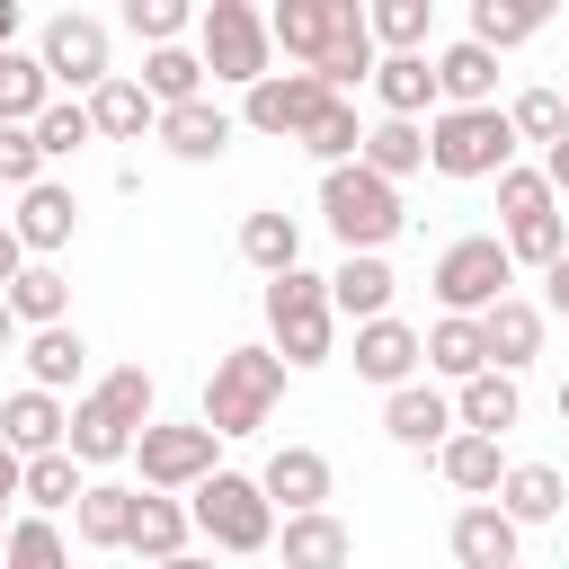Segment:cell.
<instances>
[{"instance_id": "6da1fadb", "label": "cell", "mask_w": 569, "mask_h": 569, "mask_svg": "<svg viewBox=\"0 0 569 569\" xmlns=\"http://www.w3.org/2000/svg\"><path fill=\"white\" fill-rule=\"evenodd\" d=\"M267 36L293 53V62H311L329 89H365V71H373V27H365V0H276L267 9Z\"/></svg>"}, {"instance_id": "7a4b0ae2", "label": "cell", "mask_w": 569, "mask_h": 569, "mask_svg": "<svg viewBox=\"0 0 569 569\" xmlns=\"http://www.w3.org/2000/svg\"><path fill=\"white\" fill-rule=\"evenodd\" d=\"M320 222L338 231V249H391L409 231L400 178H382L373 160H329L320 169Z\"/></svg>"}, {"instance_id": "3957f363", "label": "cell", "mask_w": 569, "mask_h": 569, "mask_svg": "<svg viewBox=\"0 0 569 569\" xmlns=\"http://www.w3.org/2000/svg\"><path fill=\"white\" fill-rule=\"evenodd\" d=\"M284 373H293V365H284L276 347H222L213 373H204V409H196V418H204L222 445H231V436H258V427L276 418V400H284Z\"/></svg>"}, {"instance_id": "277c9868", "label": "cell", "mask_w": 569, "mask_h": 569, "mask_svg": "<svg viewBox=\"0 0 569 569\" xmlns=\"http://www.w3.org/2000/svg\"><path fill=\"white\" fill-rule=\"evenodd\" d=\"M142 418H151V373H142V365H116L107 382H89V391L71 400L62 445H71L80 462H124L133 436H142Z\"/></svg>"}, {"instance_id": "5b68a950", "label": "cell", "mask_w": 569, "mask_h": 569, "mask_svg": "<svg viewBox=\"0 0 569 569\" xmlns=\"http://www.w3.org/2000/svg\"><path fill=\"white\" fill-rule=\"evenodd\" d=\"M267 347H276V356H284L293 373H311V365H329V347H338V311H329V276H311L302 258L267 276Z\"/></svg>"}, {"instance_id": "8992f818", "label": "cell", "mask_w": 569, "mask_h": 569, "mask_svg": "<svg viewBox=\"0 0 569 569\" xmlns=\"http://www.w3.org/2000/svg\"><path fill=\"white\" fill-rule=\"evenodd\" d=\"M187 516H196V542H213V551H267L276 542V498L249 471H222V462L187 489Z\"/></svg>"}, {"instance_id": "52a82bcc", "label": "cell", "mask_w": 569, "mask_h": 569, "mask_svg": "<svg viewBox=\"0 0 569 569\" xmlns=\"http://www.w3.org/2000/svg\"><path fill=\"white\" fill-rule=\"evenodd\" d=\"M507 160H516V124H507L498 98L445 107V116L427 124V169H436V178H498Z\"/></svg>"}, {"instance_id": "ba28073f", "label": "cell", "mask_w": 569, "mask_h": 569, "mask_svg": "<svg viewBox=\"0 0 569 569\" xmlns=\"http://www.w3.org/2000/svg\"><path fill=\"white\" fill-rule=\"evenodd\" d=\"M196 53H204V80L249 89V80L276 62L267 9H258V0H204V9H196Z\"/></svg>"}, {"instance_id": "9c48e42d", "label": "cell", "mask_w": 569, "mask_h": 569, "mask_svg": "<svg viewBox=\"0 0 569 569\" xmlns=\"http://www.w3.org/2000/svg\"><path fill=\"white\" fill-rule=\"evenodd\" d=\"M133 462H142V489H196V480L222 462V436H213L204 418H142Z\"/></svg>"}, {"instance_id": "30bf717a", "label": "cell", "mask_w": 569, "mask_h": 569, "mask_svg": "<svg viewBox=\"0 0 569 569\" xmlns=\"http://www.w3.org/2000/svg\"><path fill=\"white\" fill-rule=\"evenodd\" d=\"M427 284H436V302H445V311H489V302L516 284V258H507V240H498V231H462V240L436 258V276H427Z\"/></svg>"}, {"instance_id": "8fae6325", "label": "cell", "mask_w": 569, "mask_h": 569, "mask_svg": "<svg viewBox=\"0 0 569 569\" xmlns=\"http://www.w3.org/2000/svg\"><path fill=\"white\" fill-rule=\"evenodd\" d=\"M320 98H329V80H320L311 62H302V71H276V62H267V71L240 89V124H249V133L293 142V133L311 124V107H320Z\"/></svg>"}, {"instance_id": "7c38bea8", "label": "cell", "mask_w": 569, "mask_h": 569, "mask_svg": "<svg viewBox=\"0 0 569 569\" xmlns=\"http://www.w3.org/2000/svg\"><path fill=\"white\" fill-rule=\"evenodd\" d=\"M36 53H44L53 89H98V80H107V27H98L89 9H53L44 36H36Z\"/></svg>"}, {"instance_id": "4fadbf2b", "label": "cell", "mask_w": 569, "mask_h": 569, "mask_svg": "<svg viewBox=\"0 0 569 569\" xmlns=\"http://www.w3.org/2000/svg\"><path fill=\"white\" fill-rule=\"evenodd\" d=\"M151 133H160V151H169V160H187V169H213V160L231 151V133H240V116H222V107H213V98L196 89V98H169Z\"/></svg>"}, {"instance_id": "5bb4252c", "label": "cell", "mask_w": 569, "mask_h": 569, "mask_svg": "<svg viewBox=\"0 0 569 569\" xmlns=\"http://www.w3.org/2000/svg\"><path fill=\"white\" fill-rule=\"evenodd\" d=\"M418 365H427V338H418L400 311H365V320H356V382H382V391H391V382H409Z\"/></svg>"}, {"instance_id": "9a60e30c", "label": "cell", "mask_w": 569, "mask_h": 569, "mask_svg": "<svg viewBox=\"0 0 569 569\" xmlns=\"http://www.w3.org/2000/svg\"><path fill=\"white\" fill-rule=\"evenodd\" d=\"M382 436L400 445V453H436L445 436H453V391H436V382H391V400H382Z\"/></svg>"}, {"instance_id": "2e32d148", "label": "cell", "mask_w": 569, "mask_h": 569, "mask_svg": "<svg viewBox=\"0 0 569 569\" xmlns=\"http://www.w3.org/2000/svg\"><path fill=\"white\" fill-rule=\"evenodd\" d=\"M187 542H196L187 489H133V525H124V551H133V560H187Z\"/></svg>"}, {"instance_id": "e0dca14e", "label": "cell", "mask_w": 569, "mask_h": 569, "mask_svg": "<svg viewBox=\"0 0 569 569\" xmlns=\"http://www.w3.org/2000/svg\"><path fill=\"white\" fill-rule=\"evenodd\" d=\"M365 89H373L382 116H427V107H436V62H427V44H382L373 71H365Z\"/></svg>"}, {"instance_id": "ac0fdd59", "label": "cell", "mask_w": 569, "mask_h": 569, "mask_svg": "<svg viewBox=\"0 0 569 569\" xmlns=\"http://www.w3.org/2000/svg\"><path fill=\"white\" fill-rule=\"evenodd\" d=\"M18 240H27V258H53V249H71V231H80V196L62 187V178H27L18 187Z\"/></svg>"}, {"instance_id": "d6986e66", "label": "cell", "mask_w": 569, "mask_h": 569, "mask_svg": "<svg viewBox=\"0 0 569 569\" xmlns=\"http://www.w3.org/2000/svg\"><path fill=\"white\" fill-rule=\"evenodd\" d=\"M445 542H453V560H462V569H516L525 525H516L498 498H471V507L453 516V533H445Z\"/></svg>"}, {"instance_id": "ffe728a7", "label": "cell", "mask_w": 569, "mask_h": 569, "mask_svg": "<svg viewBox=\"0 0 569 569\" xmlns=\"http://www.w3.org/2000/svg\"><path fill=\"white\" fill-rule=\"evenodd\" d=\"M89 98V124H98V142H142L151 124H160V98L142 89V80H124V71H107L98 89H80Z\"/></svg>"}, {"instance_id": "44dd1931", "label": "cell", "mask_w": 569, "mask_h": 569, "mask_svg": "<svg viewBox=\"0 0 569 569\" xmlns=\"http://www.w3.org/2000/svg\"><path fill=\"white\" fill-rule=\"evenodd\" d=\"M391 293H400V276H391V258H382V249H347V258L329 267V311H338V320L391 311Z\"/></svg>"}, {"instance_id": "7402d4cb", "label": "cell", "mask_w": 569, "mask_h": 569, "mask_svg": "<svg viewBox=\"0 0 569 569\" xmlns=\"http://www.w3.org/2000/svg\"><path fill=\"white\" fill-rule=\"evenodd\" d=\"M516 418H525V391H516L507 365H480V373L453 382V427H489V436H507Z\"/></svg>"}, {"instance_id": "603a6c76", "label": "cell", "mask_w": 569, "mask_h": 569, "mask_svg": "<svg viewBox=\"0 0 569 569\" xmlns=\"http://www.w3.org/2000/svg\"><path fill=\"white\" fill-rule=\"evenodd\" d=\"M480 338H489V365H507V373H525V365L542 356V311H533L525 293H498V302L480 311Z\"/></svg>"}, {"instance_id": "cb8c5ba5", "label": "cell", "mask_w": 569, "mask_h": 569, "mask_svg": "<svg viewBox=\"0 0 569 569\" xmlns=\"http://www.w3.org/2000/svg\"><path fill=\"white\" fill-rule=\"evenodd\" d=\"M258 489H267L276 507H320L338 480H329V453H320V445H276L267 471H258Z\"/></svg>"}, {"instance_id": "d4e9b609", "label": "cell", "mask_w": 569, "mask_h": 569, "mask_svg": "<svg viewBox=\"0 0 569 569\" xmlns=\"http://www.w3.org/2000/svg\"><path fill=\"white\" fill-rule=\"evenodd\" d=\"M436 98H445V107H480V98H498V44H480V36L445 44V53H436Z\"/></svg>"}, {"instance_id": "484cf974", "label": "cell", "mask_w": 569, "mask_h": 569, "mask_svg": "<svg viewBox=\"0 0 569 569\" xmlns=\"http://www.w3.org/2000/svg\"><path fill=\"white\" fill-rule=\"evenodd\" d=\"M436 471H445L462 498H489V489H498V471H507V453H498V436H489V427H453V436L436 445Z\"/></svg>"}, {"instance_id": "4316f807", "label": "cell", "mask_w": 569, "mask_h": 569, "mask_svg": "<svg viewBox=\"0 0 569 569\" xmlns=\"http://www.w3.org/2000/svg\"><path fill=\"white\" fill-rule=\"evenodd\" d=\"M489 498H498V507H507V516H516V525H551V516H560V507H569V480H560V471H551V462H507V471H498V489H489Z\"/></svg>"}, {"instance_id": "83f0119b", "label": "cell", "mask_w": 569, "mask_h": 569, "mask_svg": "<svg viewBox=\"0 0 569 569\" xmlns=\"http://www.w3.org/2000/svg\"><path fill=\"white\" fill-rule=\"evenodd\" d=\"M80 365H89V338H80L71 320H36V329H27V382L71 391V382H80Z\"/></svg>"}, {"instance_id": "f1b7e54d", "label": "cell", "mask_w": 569, "mask_h": 569, "mask_svg": "<svg viewBox=\"0 0 569 569\" xmlns=\"http://www.w3.org/2000/svg\"><path fill=\"white\" fill-rule=\"evenodd\" d=\"M62 391H44V382H27V391H9L0 400V436L18 445V453H44V445H62Z\"/></svg>"}, {"instance_id": "f546056e", "label": "cell", "mask_w": 569, "mask_h": 569, "mask_svg": "<svg viewBox=\"0 0 569 569\" xmlns=\"http://www.w3.org/2000/svg\"><path fill=\"white\" fill-rule=\"evenodd\" d=\"M427 338V373H445V382H462V373H480L489 365V338H480V311H445L436 329H418Z\"/></svg>"}, {"instance_id": "4dcf8cb0", "label": "cell", "mask_w": 569, "mask_h": 569, "mask_svg": "<svg viewBox=\"0 0 569 569\" xmlns=\"http://www.w3.org/2000/svg\"><path fill=\"white\" fill-rule=\"evenodd\" d=\"M124 525H133V489H116V480H89V489L71 498V533H80L89 551H124Z\"/></svg>"}, {"instance_id": "1f68e13d", "label": "cell", "mask_w": 569, "mask_h": 569, "mask_svg": "<svg viewBox=\"0 0 569 569\" xmlns=\"http://www.w3.org/2000/svg\"><path fill=\"white\" fill-rule=\"evenodd\" d=\"M293 142H302V151H311L320 169H329V160H356V142H365V116H356V98H347V89H329V98L311 107V124H302Z\"/></svg>"}, {"instance_id": "d6a6232c", "label": "cell", "mask_w": 569, "mask_h": 569, "mask_svg": "<svg viewBox=\"0 0 569 569\" xmlns=\"http://www.w3.org/2000/svg\"><path fill=\"white\" fill-rule=\"evenodd\" d=\"M356 160H373L382 178H418V169H427V124H418V116H382V124H365Z\"/></svg>"}, {"instance_id": "836d02e7", "label": "cell", "mask_w": 569, "mask_h": 569, "mask_svg": "<svg viewBox=\"0 0 569 569\" xmlns=\"http://www.w3.org/2000/svg\"><path fill=\"white\" fill-rule=\"evenodd\" d=\"M0 293H9L18 329H36V320H62V311H71V276H62L53 258H27V267H18V276H9Z\"/></svg>"}, {"instance_id": "e575fe53", "label": "cell", "mask_w": 569, "mask_h": 569, "mask_svg": "<svg viewBox=\"0 0 569 569\" xmlns=\"http://www.w3.org/2000/svg\"><path fill=\"white\" fill-rule=\"evenodd\" d=\"M80 471H89V462H80V453H71V445H44V453H27V471H18V498H27V507H44V516H53V507H71V498H80V489H89V480H80Z\"/></svg>"}, {"instance_id": "d590c367", "label": "cell", "mask_w": 569, "mask_h": 569, "mask_svg": "<svg viewBox=\"0 0 569 569\" xmlns=\"http://www.w3.org/2000/svg\"><path fill=\"white\" fill-rule=\"evenodd\" d=\"M276 542H284V560H347V551H356V533L329 516V498H320V507H284Z\"/></svg>"}, {"instance_id": "8d00e7d4", "label": "cell", "mask_w": 569, "mask_h": 569, "mask_svg": "<svg viewBox=\"0 0 569 569\" xmlns=\"http://www.w3.org/2000/svg\"><path fill=\"white\" fill-rule=\"evenodd\" d=\"M240 258H249L258 276H276V267H293V258H302V222H293V213H276V204H258V213H240Z\"/></svg>"}, {"instance_id": "74e56055", "label": "cell", "mask_w": 569, "mask_h": 569, "mask_svg": "<svg viewBox=\"0 0 569 569\" xmlns=\"http://www.w3.org/2000/svg\"><path fill=\"white\" fill-rule=\"evenodd\" d=\"M551 9H560V0H471V36L498 44V53H516L525 36L551 27Z\"/></svg>"}, {"instance_id": "f35d334b", "label": "cell", "mask_w": 569, "mask_h": 569, "mask_svg": "<svg viewBox=\"0 0 569 569\" xmlns=\"http://www.w3.org/2000/svg\"><path fill=\"white\" fill-rule=\"evenodd\" d=\"M142 89H151L160 107H169V98H196V89H204V53L178 44V36H169V44H142Z\"/></svg>"}, {"instance_id": "ab89813d", "label": "cell", "mask_w": 569, "mask_h": 569, "mask_svg": "<svg viewBox=\"0 0 569 569\" xmlns=\"http://www.w3.org/2000/svg\"><path fill=\"white\" fill-rule=\"evenodd\" d=\"M53 98V71H44V53H18V44H0V116H18V124H36V107Z\"/></svg>"}, {"instance_id": "60d3db41", "label": "cell", "mask_w": 569, "mask_h": 569, "mask_svg": "<svg viewBox=\"0 0 569 569\" xmlns=\"http://www.w3.org/2000/svg\"><path fill=\"white\" fill-rule=\"evenodd\" d=\"M560 249H569V222H560V204L507 213V258H516V267H551Z\"/></svg>"}, {"instance_id": "b9f144b4", "label": "cell", "mask_w": 569, "mask_h": 569, "mask_svg": "<svg viewBox=\"0 0 569 569\" xmlns=\"http://www.w3.org/2000/svg\"><path fill=\"white\" fill-rule=\"evenodd\" d=\"M62 560V525L36 507V516H9V533H0V569H53Z\"/></svg>"}, {"instance_id": "7bdbcfd3", "label": "cell", "mask_w": 569, "mask_h": 569, "mask_svg": "<svg viewBox=\"0 0 569 569\" xmlns=\"http://www.w3.org/2000/svg\"><path fill=\"white\" fill-rule=\"evenodd\" d=\"M36 142H44V160H71L80 142H98L89 98H44V107H36Z\"/></svg>"}, {"instance_id": "ee69618b", "label": "cell", "mask_w": 569, "mask_h": 569, "mask_svg": "<svg viewBox=\"0 0 569 569\" xmlns=\"http://www.w3.org/2000/svg\"><path fill=\"white\" fill-rule=\"evenodd\" d=\"M365 27H373V44H427L436 0H365Z\"/></svg>"}, {"instance_id": "f6af8a7d", "label": "cell", "mask_w": 569, "mask_h": 569, "mask_svg": "<svg viewBox=\"0 0 569 569\" xmlns=\"http://www.w3.org/2000/svg\"><path fill=\"white\" fill-rule=\"evenodd\" d=\"M507 124H516V142H560V133H569V98H560V89H525V98L507 107Z\"/></svg>"}, {"instance_id": "bcb514c9", "label": "cell", "mask_w": 569, "mask_h": 569, "mask_svg": "<svg viewBox=\"0 0 569 569\" xmlns=\"http://www.w3.org/2000/svg\"><path fill=\"white\" fill-rule=\"evenodd\" d=\"M53 160H44V142H36V124H18V116H0V187H27V178H44Z\"/></svg>"}, {"instance_id": "7dc6e473", "label": "cell", "mask_w": 569, "mask_h": 569, "mask_svg": "<svg viewBox=\"0 0 569 569\" xmlns=\"http://www.w3.org/2000/svg\"><path fill=\"white\" fill-rule=\"evenodd\" d=\"M124 27H133L142 44H169V36L196 27V0H124Z\"/></svg>"}, {"instance_id": "c3c4849f", "label": "cell", "mask_w": 569, "mask_h": 569, "mask_svg": "<svg viewBox=\"0 0 569 569\" xmlns=\"http://www.w3.org/2000/svg\"><path fill=\"white\" fill-rule=\"evenodd\" d=\"M533 204H560V196H551V178L507 160V169H498V222H507V213H533Z\"/></svg>"}, {"instance_id": "681fc988", "label": "cell", "mask_w": 569, "mask_h": 569, "mask_svg": "<svg viewBox=\"0 0 569 569\" xmlns=\"http://www.w3.org/2000/svg\"><path fill=\"white\" fill-rule=\"evenodd\" d=\"M542 178H551V196H569V133L542 142Z\"/></svg>"}, {"instance_id": "f907efd6", "label": "cell", "mask_w": 569, "mask_h": 569, "mask_svg": "<svg viewBox=\"0 0 569 569\" xmlns=\"http://www.w3.org/2000/svg\"><path fill=\"white\" fill-rule=\"evenodd\" d=\"M27 267V240H18V222H0V284Z\"/></svg>"}, {"instance_id": "816d5d0a", "label": "cell", "mask_w": 569, "mask_h": 569, "mask_svg": "<svg viewBox=\"0 0 569 569\" xmlns=\"http://www.w3.org/2000/svg\"><path fill=\"white\" fill-rule=\"evenodd\" d=\"M18 471H27V453L0 436V498H9V507H18Z\"/></svg>"}, {"instance_id": "f5cc1de1", "label": "cell", "mask_w": 569, "mask_h": 569, "mask_svg": "<svg viewBox=\"0 0 569 569\" xmlns=\"http://www.w3.org/2000/svg\"><path fill=\"white\" fill-rule=\"evenodd\" d=\"M542 284H551V311H560V320H569V249H560V258H551V267H542Z\"/></svg>"}, {"instance_id": "db71d44e", "label": "cell", "mask_w": 569, "mask_h": 569, "mask_svg": "<svg viewBox=\"0 0 569 569\" xmlns=\"http://www.w3.org/2000/svg\"><path fill=\"white\" fill-rule=\"evenodd\" d=\"M18 27H27V0H0V44H18Z\"/></svg>"}, {"instance_id": "11a10c76", "label": "cell", "mask_w": 569, "mask_h": 569, "mask_svg": "<svg viewBox=\"0 0 569 569\" xmlns=\"http://www.w3.org/2000/svg\"><path fill=\"white\" fill-rule=\"evenodd\" d=\"M18 347V311H9V293H0V356Z\"/></svg>"}, {"instance_id": "9f6ffc18", "label": "cell", "mask_w": 569, "mask_h": 569, "mask_svg": "<svg viewBox=\"0 0 569 569\" xmlns=\"http://www.w3.org/2000/svg\"><path fill=\"white\" fill-rule=\"evenodd\" d=\"M560 427H569V382H560Z\"/></svg>"}, {"instance_id": "6f0895ef", "label": "cell", "mask_w": 569, "mask_h": 569, "mask_svg": "<svg viewBox=\"0 0 569 569\" xmlns=\"http://www.w3.org/2000/svg\"><path fill=\"white\" fill-rule=\"evenodd\" d=\"M0 533H9V498H0Z\"/></svg>"}, {"instance_id": "680465c9", "label": "cell", "mask_w": 569, "mask_h": 569, "mask_svg": "<svg viewBox=\"0 0 569 569\" xmlns=\"http://www.w3.org/2000/svg\"><path fill=\"white\" fill-rule=\"evenodd\" d=\"M560 98H569V89H560Z\"/></svg>"}]
</instances>
